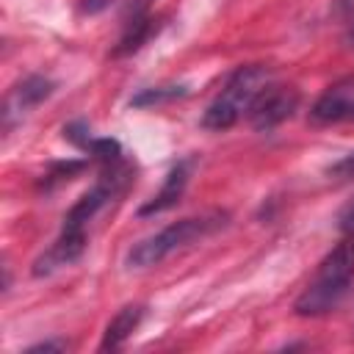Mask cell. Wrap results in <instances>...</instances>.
Listing matches in <instances>:
<instances>
[{"label":"cell","instance_id":"obj_13","mask_svg":"<svg viewBox=\"0 0 354 354\" xmlns=\"http://www.w3.org/2000/svg\"><path fill=\"white\" fill-rule=\"evenodd\" d=\"M64 138H69L72 144H77L80 149H86L94 136H91V127H88L86 122H72V124L64 127Z\"/></svg>","mask_w":354,"mask_h":354},{"label":"cell","instance_id":"obj_12","mask_svg":"<svg viewBox=\"0 0 354 354\" xmlns=\"http://www.w3.org/2000/svg\"><path fill=\"white\" fill-rule=\"evenodd\" d=\"M83 166H86V160H66V163H55V166L44 174V185H53V183L69 180V177H72V174H77Z\"/></svg>","mask_w":354,"mask_h":354},{"label":"cell","instance_id":"obj_9","mask_svg":"<svg viewBox=\"0 0 354 354\" xmlns=\"http://www.w3.org/2000/svg\"><path fill=\"white\" fill-rule=\"evenodd\" d=\"M141 318H144V307H141V304H127V307H122V310L108 321L100 348H102V351H108V348H111V351H113V348H122L124 340L138 329Z\"/></svg>","mask_w":354,"mask_h":354},{"label":"cell","instance_id":"obj_17","mask_svg":"<svg viewBox=\"0 0 354 354\" xmlns=\"http://www.w3.org/2000/svg\"><path fill=\"white\" fill-rule=\"evenodd\" d=\"M66 348V343L64 340H44V343H36V346H30V348H25L28 354H36V351H64Z\"/></svg>","mask_w":354,"mask_h":354},{"label":"cell","instance_id":"obj_8","mask_svg":"<svg viewBox=\"0 0 354 354\" xmlns=\"http://www.w3.org/2000/svg\"><path fill=\"white\" fill-rule=\"evenodd\" d=\"M191 169H194V158H183L180 163H174L171 171L166 174V180H163V188L147 205H141L138 216H152V213H163V210L174 207L180 202V196L185 194V185L191 180Z\"/></svg>","mask_w":354,"mask_h":354},{"label":"cell","instance_id":"obj_11","mask_svg":"<svg viewBox=\"0 0 354 354\" xmlns=\"http://www.w3.org/2000/svg\"><path fill=\"white\" fill-rule=\"evenodd\" d=\"M185 94V86H158V88H144L141 94H136L130 100V105L136 108H147V105H160V102H169V100H177Z\"/></svg>","mask_w":354,"mask_h":354},{"label":"cell","instance_id":"obj_15","mask_svg":"<svg viewBox=\"0 0 354 354\" xmlns=\"http://www.w3.org/2000/svg\"><path fill=\"white\" fill-rule=\"evenodd\" d=\"M337 227H340L343 235H354V199L340 210V216H337Z\"/></svg>","mask_w":354,"mask_h":354},{"label":"cell","instance_id":"obj_18","mask_svg":"<svg viewBox=\"0 0 354 354\" xmlns=\"http://www.w3.org/2000/svg\"><path fill=\"white\" fill-rule=\"evenodd\" d=\"M348 41L354 44V25H351V30H348Z\"/></svg>","mask_w":354,"mask_h":354},{"label":"cell","instance_id":"obj_2","mask_svg":"<svg viewBox=\"0 0 354 354\" xmlns=\"http://www.w3.org/2000/svg\"><path fill=\"white\" fill-rule=\"evenodd\" d=\"M351 279H354V235H348L346 241H340L318 263L315 277L310 279V285L301 290V296L293 304L296 315L315 318V315L332 313L343 301V296L348 293Z\"/></svg>","mask_w":354,"mask_h":354},{"label":"cell","instance_id":"obj_14","mask_svg":"<svg viewBox=\"0 0 354 354\" xmlns=\"http://www.w3.org/2000/svg\"><path fill=\"white\" fill-rule=\"evenodd\" d=\"M329 174L337 177V180L354 177V152H348V155H343L337 163H332V166H329Z\"/></svg>","mask_w":354,"mask_h":354},{"label":"cell","instance_id":"obj_4","mask_svg":"<svg viewBox=\"0 0 354 354\" xmlns=\"http://www.w3.org/2000/svg\"><path fill=\"white\" fill-rule=\"evenodd\" d=\"M227 224V213H202V216H188V218H180L169 227H163L160 232L144 238L141 243H136L127 254V263L133 268H149V266H158L160 260H166L171 252L188 246L191 241L196 238H205L210 232H216L218 227Z\"/></svg>","mask_w":354,"mask_h":354},{"label":"cell","instance_id":"obj_16","mask_svg":"<svg viewBox=\"0 0 354 354\" xmlns=\"http://www.w3.org/2000/svg\"><path fill=\"white\" fill-rule=\"evenodd\" d=\"M113 0H80V14H100L111 6Z\"/></svg>","mask_w":354,"mask_h":354},{"label":"cell","instance_id":"obj_5","mask_svg":"<svg viewBox=\"0 0 354 354\" xmlns=\"http://www.w3.org/2000/svg\"><path fill=\"white\" fill-rule=\"evenodd\" d=\"M296 105H299V91L293 86H274V83H268L257 94V100L252 102L246 116H249L254 130H274L288 116H293Z\"/></svg>","mask_w":354,"mask_h":354},{"label":"cell","instance_id":"obj_6","mask_svg":"<svg viewBox=\"0 0 354 354\" xmlns=\"http://www.w3.org/2000/svg\"><path fill=\"white\" fill-rule=\"evenodd\" d=\"M310 119L318 124H335L354 119V75L335 80L310 108Z\"/></svg>","mask_w":354,"mask_h":354},{"label":"cell","instance_id":"obj_1","mask_svg":"<svg viewBox=\"0 0 354 354\" xmlns=\"http://www.w3.org/2000/svg\"><path fill=\"white\" fill-rule=\"evenodd\" d=\"M130 183H133V166H130L124 158L116 160V163L102 166V171H100V177H97L94 188L86 191V194L66 210L58 238H55L53 246L33 263V274H36V277H44V274H50V271H55V268H61V266L75 263V260L86 252V241H88V238H86V227H88V221H91L113 196H119Z\"/></svg>","mask_w":354,"mask_h":354},{"label":"cell","instance_id":"obj_3","mask_svg":"<svg viewBox=\"0 0 354 354\" xmlns=\"http://www.w3.org/2000/svg\"><path fill=\"white\" fill-rule=\"evenodd\" d=\"M268 83H271V72L266 66H260V64L238 66L230 75V80L224 83V88L218 91V97L207 105L202 124L207 130H230L243 113H249L252 102Z\"/></svg>","mask_w":354,"mask_h":354},{"label":"cell","instance_id":"obj_10","mask_svg":"<svg viewBox=\"0 0 354 354\" xmlns=\"http://www.w3.org/2000/svg\"><path fill=\"white\" fill-rule=\"evenodd\" d=\"M158 30V19L152 14H141V17H130L124 19V33L113 50V55H130L136 50L144 47V41Z\"/></svg>","mask_w":354,"mask_h":354},{"label":"cell","instance_id":"obj_7","mask_svg":"<svg viewBox=\"0 0 354 354\" xmlns=\"http://www.w3.org/2000/svg\"><path fill=\"white\" fill-rule=\"evenodd\" d=\"M53 88H55L53 80L41 77V75H30V77H25V80L8 94V100H6V111H3L6 130L14 124L17 116H22V113H28L30 108H36L39 102H44V100L53 94Z\"/></svg>","mask_w":354,"mask_h":354}]
</instances>
